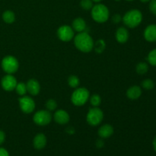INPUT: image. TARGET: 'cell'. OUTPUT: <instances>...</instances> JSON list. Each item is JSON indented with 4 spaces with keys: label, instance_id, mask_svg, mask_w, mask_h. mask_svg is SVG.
Listing matches in <instances>:
<instances>
[{
    "label": "cell",
    "instance_id": "cell-12",
    "mask_svg": "<svg viewBox=\"0 0 156 156\" xmlns=\"http://www.w3.org/2000/svg\"><path fill=\"white\" fill-rule=\"evenodd\" d=\"M26 85H27V92H29V94H31V95L36 96L40 93V91H41V85H40V83L38 82V81L36 80V79H29L27 83H26Z\"/></svg>",
    "mask_w": 156,
    "mask_h": 156
},
{
    "label": "cell",
    "instance_id": "cell-1",
    "mask_svg": "<svg viewBox=\"0 0 156 156\" xmlns=\"http://www.w3.org/2000/svg\"><path fill=\"white\" fill-rule=\"evenodd\" d=\"M76 48L83 53H89L94 48V42L88 32H81L74 37Z\"/></svg>",
    "mask_w": 156,
    "mask_h": 156
},
{
    "label": "cell",
    "instance_id": "cell-23",
    "mask_svg": "<svg viewBox=\"0 0 156 156\" xmlns=\"http://www.w3.org/2000/svg\"><path fill=\"white\" fill-rule=\"evenodd\" d=\"M68 84L71 88H76L80 85V80L76 76H70L68 78Z\"/></svg>",
    "mask_w": 156,
    "mask_h": 156
},
{
    "label": "cell",
    "instance_id": "cell-13",
    "mask_svg": "<svg viewBox=\"0 0 156 156\" xmlns=\"http://www.w3.org/2000/svg\"><path fill=\"white\" fill-rule=\"evenodd\" d=\"M47 137L44 133H38L33 140V146L37 150H41L47 145Z\"/></svg>",
    "mask_w": 156,
    "mask_h": 156
},
{
    "label": "cell",
    "instance_id": "cell-4",
    "mask_svg": "<svg viewBox=\"0 0 156 156\" xmlns=\"http://www.w3.org/2000/svg\"><path fill=\"white\" fill-rule=\"evenodd\" d=\"M90 98V94L86 88H76L71 96V101L78 107L83 106Z\"/></svg>",
    "mask_w": 156,
    "mask_h": 156
},
{
    "label": "cell",
    "instance_id": "cell-5",
    "mask_svg": "<svg viewBox=\"0 0 156 156\" xmlns=\"http://www.w3.org/2000/svg\"><path fill=\"white\" fill-rule=\"evenodd\" d=\"M2 68L7 74H14L19 68V62L13 56H6L2 60Z\"/></svg>",
    "mask_w": 156,
    "mask_h": 156
},
{
    "label": "cell",
    "instance_id": "cell-8",
    "mask_svg": "<svg viewBox=\"0 0 156 156\" xmlns=\"http://www.w3.org/2000/svg\"><path fill=\"white\" fill-rule=\"evenodd\" d=\"M18 103H19V107L21 111L25 114L32 113L34 111L35 107H36L34 101L28 96H21L18 99Z\"/></svg>",
    "mask_w": 156,
    "mask_h": 156
},
{
    "label": "cell",
    "instance_id": "cell-26",
    "mask_svg": "<svg viewBox=\"0 0 156 156\" xmlns=\"http://www.w3.org/2000/svg\"><path fill=\"white\" fill-rule=\"evenodd\" d=\"M89 98L90 102L93 107H98L101 103V98L99 94H93Z\"/></svg>",
    "mask_w": 156,
    "mask_h": 156
},
{
    "label": "cell",
    "instance_id": "cell-19",
    "mask_svg": "<svg viewBox=\"0 0 156 156\" xmlns=\"http://www.w3.org/2000/svg\"><path fill=\"white\" fill-rule=\"evenodd\" d=\"M2 19L6 24H12L15 21V15L12 11L7 10L3 12Z\"/></svg>",
    "mask_w": 156,
    "mask_h": 156
},
{
    "label": "cell",
    "instance_id": "cell-35",
    "mask_svg": "<svg viewBox=\"0 0 156 156\" xmlns=\"http://www.w3.org/2000/svg\"><path fill=\"white\" fill-rule=\"evenodd\" d=\"M152 145H153V148L155 149V151L156 152V136L154 138L153 142H152Z\"/></svg>",
    "mask_w": 156,
    "mask_h": 156
},
{
    "label": "cell",
    "instance_id": "cell-3",
    "mask_svg": "<svg viewBox=\"0 0 156 156\" xmlns=\"http://www.w3.org/2000/svg\"><path fill=\"white\" fill-rule=\"evenodd\" d=\"M91 10V17L93 20L98 23H105L108 20L110 16L109 9L106 5L103 4L95 5L92 7Z\"/></svg>",
    "mask_w": 156,
    "mask_h": 156
},
{
    "label": "cell",
    "instance_id": "cell-11",
    "mask_svg": "<svg viewBox=\"0 0 156 156\" xmlns=\"http://www.w3.org/2000/svg\"><path fill=\"white\" fill-rule=\"evenodd\" d=\"M53 119H54L56 123H59L60 125H64L69 123L70 120V117L67 111L59 109L56 111L55 114H53Z\"/></svg>",
    "mask_w": 156,
    "mask_h": 156
},
{
    "label": "cell",
    "instance_id": "cell-36",
    "mask_svg": "<svg viewBox=\"0 0 156 156\" xmlns=\"http://www.w3.org/2000/svg\"><path fill=\"white\" fill-rule=\"evenodd\" d=\"M140 1H141L142 2H144V3H146V2H150L151 0H140Z\"/></svg>",
    "mask_w": 156,
    "mask_h": 156
},
{
    "label": "cell",
    "instance_id": "cell-38",
    "mask_svg": "<svg viewBox=\"0 0 156 156\" xmlns=\"http://www.w3.org/2000/svg\"><path fill=\"white\" fill-rule=\"evenodd\" d=\"M126 1H133V0H126Z\"/></svg>",
    "mask_w": 156,
    "mask_h": 156
},
{
    "label": "cell",
    "instance_id": "cell-15",
    "mask_svg": "<svg viewBox=\"0 0 156 156\" xmlns=\"http://www.w3.org/2000/svg\"><path fill=\"white\" fill-rule=\"evenodd\" d=\"M129 31H128L127 29L123 27H119L117 30V31H116V40L120 44H125L126 42H127L128 39H129Z\"/></svg>",
    "mask_w": 156,
    "mask_h": 156
},
{
    "label": "cell",
    "instance_id": "cell-30",
    "mask_svg": "<svg viewBox=\"0 0 156 156\" xmlns=\"http://www.w3.org/2000/svg\"><path fill=\"white\" fill-rule=\"evenodd\" d=\"M122 21V16L119 14H116L112 17V21L115 24H119Z\"/></svg>",
    "mask_w": 156,
    "mask_h": 156
},
{
    "label": "cell",
    "instance_id": "cell-28",
    "mask_svg": "<svg viewBox=\"0 0 156 156\" xmlns=\"http://www.w3.org/2000/svg\"><path fill=\"white\" fill-rule=\"evenodd\" d=\"M80 6L84 10H91L93 6H94L93 1L92 0H82L80 2Z\"/></svg>",
    "mask_w": 156,
    "mask_h": 156
},
{
    "label": "cell",
    "instance_id": "cell-10",
    "mask_svg": "<svg viewBox=\"0 0 156 156\" xmlns=\"http://www.w3.org/2000/svg\"><path fill=\"white\" fill-rule=\"evenodd\" d=\"M18 82L15 76L12 74H7L2 78L1 81V85L3 89L6 91H12L15 89Z\"/></svg>",
    "mask_w": 156,
    "mask_h": 156
},
{
    "label": "cell",
    "instance_id": "cell-25",
    "mask_svg": "<svg viewBox=\"0 0 156 156\" xmlns=\"http://www.w3.org/2000/svg\"><path fill=\"white\" fill-rule=\"evenodd\" d=\"M147 60L150 65L156 66V49H154L152 51L149 52L148 55Z\"/></svg>",
    "mask_w": 156,
    "mask_h": 156
},
{
    "label": "cell",
    "instance_id": "cell-34",
    "mask_svg": "<svg viewBox=\"0 0 156 156\" xmlns=\"http://www.w3.org/2000/svg\"><path fill=\"white\" fill-rule=\"evenodd\" d=\"M104 142L102 141V140H98L97 142H96V146L98 148H102L104 146Z\"/></svg>",
    "mask_w": 156,
    "mask_h": 156
},
{
    "label": "cell",
    "instance_id": "cell-21",
    "mask_svg": "<svg viewBox=\"0 0 156 156\" xmlns=\"http://www.w3.org/2000/svg\"><path fill=\"white\" fill-rule=\"evenodd\" d=\"M136 73L140 75H144L149 70V66L146 62H141L140 63H138L136 67Z\"/></svg>",
    "mask_w": 156,
    "mask_h": 156
},
{
    "label": "cell",
    "instance_id": "cell-9",
    "mask_svg": "<svg viewBox=\"0 0 156 156\" xmlns=\"http://www.w3.org/2000/svg\"><path fill=\"white\" fill-rule=\"evenodd\" d=\"M57 37L60 41L63 42H69L72 41L75 37V31L73 27L69 25H62L58 28Z\"/></svg>",
    "mask_w": 156,
    "mask_h": 156
},
{
    "label": "cell",
    "instance_id": "cell-7",
    "mask_svg": "<svg viewBox=\"0 0 156 156\" xmlns=\"http://www.w3.org/2000/svg\"><path fill=\"white\" fill-rule=\"evenodd\" d=\"M52 119H53V116L50 111L47 110H41V111H37L33 116V120L35 124L41 126L48 125L51 122Z\"/></svg>",
    "mask_w": 156,
    "mask_h": 156
},
{
    "label": "cell",
    "instance_id": "cell-16",
    "mask_svg": "<svg viewBox=\"0 0 156 156\" xmlns=\"http://www.w3.org/2000/svg\"><path fill=\"white\" fill-rule=\"evenodd\" d=\"M144 37L149 42L156 41V24L147 26L144 30Z\"/></svg>",
    "mask_w": 156,
    "mask_h": 156
},
{
    "label": "cell",
    "instance_id": "cell-17",
    "mask_svg": "<svg viewBox=\"0 0 156 156\" xmlns=\"http://www.w3.org/2000/svg\"><path fill=\"white\" fill-rule=\"evenodd\" d=\"M114 127L111 124H105L98 129V136L101 139H108L114 134Z\"/></svg>",
    "mask_w": 156,
    "mask_h": 156
},
{
    "label": "cell",
    "instance_id": "cell-14",
    "mask_svg": "<svg viewBox=\"0 0 156 156\" xmlns=\"http://www.w3.org/2000/svg\"><path fill=\"white\" fill-rule=\"evenodd\" d=\"M74 31L78 32V33H81V32H88L87 30L88 27H87L86 22L85 20L82 18H76L73 21V26H72Z\"/></svg>",
    "mask_w": 156,
    "mask_h": 156
},
{
    "label": "cell",
    "instance_id": "cell-20",
    "mask_svg": "<svg viewBox=\"0 0 156 156\" xmlns=\"http://www.w3.org/2000/svg\"><path fill=\"white\" fill-rule=\"evenodd\" d=\"M105 48H106V43L104 40L100 39L96 41V43H94V48L93 49H94L96 53L100 54V53H102L105 51Z\"/></svg>",
    "mask_w": 156,
    "mask_h": 156
},
{
    "label": "cell",
    "instance_id": "cell-31",
    "mask_svg": "<svg viewBox=\"0 0 156 156\" xmlns=\"http://www.w3.org/2000/svg\"><path fill=\"white\" fill-rule=\"evenodd\" d=\"M5 140V133H4V131L0 129V145L2 144Z\"/></svg>",
    "mask_w": 156,
    "mask_h": 156
},
{
    "label": "cell",
    "instance_id": "cell-24",
    "mask_svg": "<svg viewBox=\"0 0 156 156\" xmlns=\"http://www.w3.org/2000/svg\"><path fill=\"white\" fill-rule=\"evenodd\" d=\"M57 102L54 99H49L48 101H47V102L45 104L46 108L49 111H55L57 108Z\"/></svg>",
    "mask_w": 156,
    "mask_h": 156
},
{
    "label": "cell",
    "instance_id": "cell-2",
    "mask_svg": "<svg viewBox=\"0 0 156 156\" xmlns=\"http://www.w3.org/2000/svg\"><path fill=\"white\" fill-rule=\"evenodd\" d=\"M122 21L126 27L135 28L141 24L143 21V14L138 9H131L122 17Z\"/></svg>",
    "mask_w": 156,
    "mask_h": 156
},
{
    "label": "cell",
    "instance_id": "cell-33",
    "mask_svg": "<svg viewBox=\"0 0 156 156\" xmlns=\"http://www.w3.org/2000/svg\"><path fill=\"white\" fill-rule=\"evenodd\" d=\"M0 156H9V153L4 148H0Z\"/></svg>",
    "mask_w": 156,
    "mask_h": 156
},
{
    "label": "cell",
    "instance_id": "cell-37",
    "mask_svg": "<svg viewBox=\"0 0 156 156\" xmlns=\"http://www.w3.org/2000/svg\"><path fill=\"white\" fill-rule=\"evenodd\" d=\"M93 2H100L101 1H102V0H92Z\"/></svg>",
    "mask_w": 156,
    "mask_h": 156
},
{
    "label": "cell",
    "instance_id": "cell-39",
    "mask_svg": "<svg viewBox=\"0 0 156 156\" xmlns=\"http://www.w3.org/2000/svg\"><path fill=\"white\" fill-rule=\"evenodd\" d=\"M115 1H117V2H119V1H120V0H115Z\"/></svg>",
    "mask_w": 156,
    "mask_h": 156
},
{
    "label": "cell",
    "instance_id": "cell-22",
    "mask_svg": "<svg viewBox=\"0 0 156 156\" xmlns=\"http://www.w3.org/2000/svg\"><path fill=\"white\" fill-rule=\"evenodd\" d=\"M15 90L16 91V92L18 93V94H19L20 96L25 95L26 93L27 92L26 83H24V82H18V83L17 84L16 87H15Z\"/></svg>",
    "mask_w": 156,
    "mask_h": 156
},
{
    "label": "cell",
    "instance_id": "cell-27",
    "mask_svg": "<svg viewBox=\"0 0 156 156\" xmlns=\"http://www.w3.org/2000/svg\"><path fill=\"white\" fill-rule=\"evenodd\" d=\"M142 86L146 90H152L155 87V83H154V82L152 79H147L143 81V82H142Z\"/></svg>",
    "mask_w": 156,
    "mask_h": 156
},
{
    "label": "cell",
    "instance_id": "cell-29",
    "mask_svg": "<svg viewBox=\"0 0 156 156\" xmlns=\"http://www.w3.org/2000/svg\"><path fill=\"white\" fill-rule=\"evenodd\" d=\"M149 10L153 15H156V0H151L149 3Z\"/></svg>",
    "mask_w": 156,
    "mask_h": 156
},
{
    "label": "cell",
    "instance_id": "cell-18",
    "mask_svg": "<svg viewBox=\"0 0 156 156\" xmlns=\"http://www.w3.org/2000/svg\"><path fill=\"white\" fill-rule=\"evenodd\" d=\"M142 95V89L140 86L133 85L128 88L126 91V96L131 100H136Z\"/></svg>",
    "mask_w": 156,
    "mask_h": 156
},
{
    "label": "cell",
    "instance_id": "cell-32",
    "mask_svg": "<svg viewBox=\"0 0 156 156\" xmlns=\"http://www.w3.org/2000/svg\"><path fill=\"white\" fill-rule=\"evenodd\" d=\"M66 132L68 134H70V135H72V134L75 133L76 130H75V129H74V127H73V126H68V127L66 129Z\"/></svg>",
    "mask_w": 156,
    "mask_h": 156
},
{
    "label": "cell",
    "instance_id": "cell-6",
    "mask_svg": "<svg viewBox=\"0 0 156 156\" xmlns=\"http://www.w3.org/2000/svg\"><path fill=\"white\" fill-rule=\"evenodd\" d=\"M104 119V112L98 108L94 107L88 111L86 120L90 126H96L100 124Z\"/></svg>",
    "mask_w": 156,
    "mask_h": 156
}]
</instances>
